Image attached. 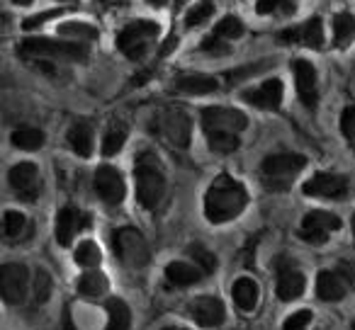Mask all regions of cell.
Wrapping results in <instances>:
<instances>
[{
  "mask_svg": "<svg viewBox=\"0 0 355 330\" xmlns=\"http://www.w3.org/2000/svg\"><path fill=\"white\" fill-rule=\"evenodd\" d=\"M248 119L243 112L232 107H207L202 112V129L214 153H234L239 148V134L246 129Z\"/></svg>",
  "mask_w": 355,
  "mask_h": 330,
  "instance_id": "obj_1",
  "label": "cell"
},
{
  "mask_svg": "<svg viewBox=\"0 0 355 330\" xmlns=\"http://www.w3.org/2000/svg\"><path fill=\"white\" fill-rule=\"evenodd\" d=\"M246 187L229 175H219L205 194V217L212 223L232 221L246 209Z\"/></svg>",
  "mask_w": 355,
  "mask_h": 330,
  "instance_id": "obj_2",
  "label": "cell"
},
{
  "mask_svg": "<svg viewBox=\"0 0 355 330\" xmlns=\"http://www.w3.org/2000/svg\"><path fill=\"white\" fill-rule=\"evenodd\" d=\"M134 180H137V199L144 209H156L166 194V175L156 153L144 151L134 163Z\"/></svg>",
  "mask_w": 355,
  "mask_h": 330,
  "instance_id": "obj_3",
  "label": "cell"
},
{
  "mask_svg": "<svg viewBox=\"0 0 355 330\" xmlns=\"http://www.w3.org/2000/svg\"><path fill=\"white\" fill-rule=\"evenodd\" d=\"M306 158L300 153H275L261 163V180L270 192H285L292 180L304 170Z\"/></svg>",
  "mask_w": 355,
  "mask_h": 330,
  "instance_id": "obj_4",
  "label": "cell"
},
{
  "mask_svg": "<svg viewBox=\"0 0 355 330\" xmlns=\"http://www.w3.org/2000/svg\"><path fill=\"white\" fill-rule=\"evenodd\" d=\"M158 37V25L148 20H137L132 25H127L122 32L117 35V49L122 51L127 59L137 61L146 54L153 46Z\"/></svg>",
  "mask_w": 355,
  "mask_h": 330,
  "instance_id": "obj_5",
  "label": "cell"
},
{
  "mask_svg": "<svg viewBox=\"0 0 355 330\" xmlns=\"http://www.w3.org/2000/svg\"><path fill=\"white\" fill-rule=\"evenodd\" d=\"M112 246L119 260L127 267H132V270H141V267H146L148 260H151V250H148L146 238L132 226L119 228L112 238Z\"/></svg>",
  "mask_w": 355,
  "mask_h": 330,
  "instance_id": "obj_6",
  "label": "cell"
},
{
  "mask_svg": "<svg viewBox=\"0 0 355 330\" xmlns=\"http://www.w3.org/2000/svg\"><path fill=\"white\" fill-rule=\"evenodd\" d=\"M20 54L40 56V59H69V61H85V49L78 42H59V39H40L30 37L20 44Z\"/></svg>",
  "mask_w": 355,
  "mask_h": 330,
  "instance_id": "obj_7",
  "label": "cell"
},
{
  "mask_svg": "<svg viewBox=\"0 0 355 330\" xmlns=\"http://www.w3.org/2000/svg\"><path fill=\"white\" fill-rule=\"evenodd\" d=\"M153 129L166 138L168 143L178 148H185L190 143V117L178 107L161 109L153 119Z\"/></svg>",
  "mask_w": 355,
  "mask_h": 330,
  "instance_id": "obj_8",
  "label": "cell"
},
{
  "mask_svg": "<svg viewBox=\"0 0 355 330\" xmlns=\"http://www.w3.org/2000/svg\"><path fill=\"white\" fill-rule=\"evenodd\" d=\"M355 282V267L340 262L336 270H324L316 277V294L324 301H340Z\"/></svg>",
  "mask_w": 355,
  "mask_h": 330,
  "instance_id": "obj_9",
  "label": "cell"
},
{
  "mask_svg": "<svg viewBox=\"0 0 355 330\" xmlns=\"http://www.w3.org/2000/svg\"><path fill=\"white\" fill-rule=\"evenodd\" d=\"M30 286V272L20 262H8L0 270V291L8 304H22Z\"/></svg>",
  "mask_w": 355,
  "mask_h": 330,
  "instance_id": "obj_10",
  "label": "cell"
},
{
  "mask_svg": "<svg viewBox=\"0 0 355 330\" xmlns=\"http://www.w3.org/2000/svg\"><path fill=\"white\" fill-rule=\"evenodd\" d=\"M340 228V219L331 212H309L304 219H302L300 226V236L304 238L306 243H314V246H321L326 243V238L331 233H336Z\"/></svg>",
  "mask_w": 355,
  "mask_h": 330,
  "instance_id": "obj_11",
  "label": "cell"
},
{
  "mask_svg": "<svg viewBox=\"0 0 355 330\" xmlns=\"http://www.w3.org/2000/svg\"><path fill=\"white\" fill-rule=\"evenodd\" d=\"M10 180V187L22 202H35L42 192V183H40V173H37L35 163H17L15 168L8 175Z\"/></svg>",
  "mask_w": 355,
  "mask_h": 330,
  "instance_id": "obj_12",
  "label": "cell"
},
{
  "mask_svg": "<svg viewBox=\"0 0 355 330\" xmlns=\"http://www.w3.org/2000/svg\"><path fill=\"white\" fill-rule=\"evenodd\" d=\"M302 192L306 197H319V199H343L348 194V180L343 175L336 173H319L304 183Z\"/></svg>",
  "mask_w": 355,
  "mask_h": 330,
  "instance_id": "obj_13",
  "label": "cell"
},
{
  "mask_svg": "<svg viewBox=\"0 0 355 330\" xmlns=\"http://www.w3.org/2000/svg\"><path fill=\"white\" fill-rule=\"evenodd\" d=\"M95 192L105 204H122L127 187H124V178L119 170H114L112 165H103L95 173Z\"/></svg>",
  "mask_w": 355,
  "mask_h": 330,
  "instance_id": "obj_14",
  "label": "cell"
},
{
  "mask_svg": "<svg viewBox=\"0 0 355 330\" xmlns=\"http://www.w3.org/2000/svg\"><path fill=\"white\" fill-rule=\"evenodd\" d=\"M277 42L280 44H304L309 49H321L324 46V27H321L319 17H314V20H306L297 27H290V30H282L277 35Z\"/></svg>",
  "mask_w": 355,
  "mask_h": 330,
  "instance_id": "obj_15",
  "label": "cell"
},
{
  "mask_svg": "<svg viewBox=\"0 0 355 330\" xmlns=\"http://www.w3.org/2000/svg\"><path fill=\"white\" fill-rule=\"evenodd\" d=\"M292 71H295V83H297V95H300L302 104L309 109L316 107L319 102V88H316V71L309 61L297 59L292 64Z\"/></svg>",
  "mask_w": 355,
  "mask_h": 330,
  "instance_id": "obj_16",
  "label": "cell"
},
{
  "mask_svg": "<svg viewBox=\"0 0 355 330\" xmlns=\"http://www.w3.org/2000/svg\"><path fill=\"white\" fill-rule=\"evenodd\" d=\"M304 286H306L304 275H302L292 262H287V260L277 262V296H280L282 301L300 299V296L304 294Z\"/></svg>",
  "mask_w": 355,
  "mask_h": 330,
  "instance_id": "obj_17",
  "label": "cell"
},
{
  "mask_svg": "<svg viewBox=\"0 0 355 330\" xmlns=\"http://www.w3.org/2000/svg\"><path fill=\"white\" fill-rule=\"evenodd\" d=\"M90 223L88 214L78 212L76 207H64L56 217V241L59 246L69 248L73 243V236L78 231H83L85 226Z\"/></svg>",
  "mask_w": 355,
  "mask_h": 330,
  "instance_id": "obj_18",
  "label": "cell"
},
{
  "mask_svg": "<svg viewBox=\"0 0 355 330\" xmlns=\"http://www.w3.org/2000/svg\"><path fill=\"white\" fill-rule=\"evenodd\" d=\"M190 315L195 318V323L202 325V328H217V325L224 323V304L217 299V296H200V299L193 301L190 306Z\"/></svg>",
  "mask_w": 355,
  "mask_h": 330,
  "instance_id": "obj_19",
  "label": "cell"
},
{
  "mask_svg": "<svg viewBox=\"0 0 355 330\" xmlns=\"http://www.w3.org/2000/svg\"><path fill=\"white\" fill-rule=\"evenodd\" d=\"M243 100L253 107L261 109H277L282 104V83L277 78L266 80L263 85H258L256 90H246Z\"/></svg>",
  "mask_w": 355,
  "mask_h": 330,
  "instance_id": "obj_20",
  "label": "cell"
},
{
  "mask_svg": "<svg viewBox=\"0 0 355 330\" xmlns=\"http://www.w3.org/2000/svg\"><path fill=\"white\" fill-rule=\"evenodd\" d=\"M219 88V80L212 78V75H202V73H190L178 78L173 83V90L183 95H209Z\"/></svg>",
  "mask_w": 355,
  "mask_h": 330,
  "instance_id": "obj_21",
  "label": "cell"
},
{
  "mask_svg": "<svg viewBox=\"0 0 355 330\" xmlns=\"http://www.w3.org/2000/svg\"><path fill=\"white\" fill-rule=\"evenodd\" d=\"M205 272L200 270L198 265H190V262H171L166 267V277L171 284L175 286H190V284H198L202 279Z\"/></svg>",
  "mask_w": 355,
  "mask_h": 330,
  "instance_id": "obj_22",
  "label": "cell"
},
{
  "mask_svg": "<svg viewBox=\"0 0 355 330\" xmlns=\"http://www.w3.org/2000/svg\"><path fill=\"white\" fill-rule=\"evenodd\" d=\"M69 143L80 158H88L93 153V129L85 122H76L69 131Z\"/></svg>",
  "mask_w": 355,
  "mask_h": 330,
  "instance_id": "obj_23",
  "label": "cell"
},
{
  "mask_svg": "<svg viewBox=\"0 0 355 330\" xmlns=\"http://www.w3.org/2000/svg\"><path fill=\"white\" fill-rule=\"evenodd\" d=\"M234 301L241 311H253L258 304V284L251 277H241L234 284Z\"/></svg>",
  "mask_w": 355,
  "mask_h": 330,
  "instance_id": "obj_24",
  "label": "cell"
},
{
  "mask_svg": "<svg viewBox=\"0 0 355 330\" xmlns=\"http://www.w3.org/2000/svg\"><path fill=\"white\" fill-rule=\"evenodd\" d=\"M132 325V311L122 299L107 301V330H129Z\"/></svg>",
  "mask_w": 355,
  "mask_h": 330,
  "instance_id": "obj_25",
  "label": "cell"
},
{
  "mask_svg": "<svg viewBox=\"0 0 355 330\" xmlns=\"http://www.w3.org/2000/svg\"><path fill=\"white\" fill-rule=\"evenodd\" d=\"M355 39V15L338 12L334 15V42L336 46H345Z\"/></svg>",
  "mask_w": 355,
  "mask_h": 330,
  "instance_id": "obj_26",
  "label": "cell"
},
{
  "mask_svg": "<svg viewBox=\"0 0 355 330\" xmlns=\"http://www.w3.org/2000/svg\"><path fill=\"white\" fill-rule=\"evenodd\" d=\"M12 143L22 151H37L44 143V131L35 127H17L12 131Z\"/></svg>",
  "mask_w": 355,
  "mask_h": 330,
  "instance_id": "obj_27",
  "label": "cell"
},
{
  "mask_svg": "<svg viewBox=\"0 0 355 330\" xmlns=\"http://www.w3.org/2000/svg\"><path fill=\"white\" fill-rule=\"evenodd\" d=\"M78 291L83 296H103L105 291H107V277L98 270L85 272L78 279Z\"/></svg>",
  "mask_w": 355,
  "mask_h": 330,
  "instance_id": "obj_28",
  "label": "cell"
},
{
  "mask_svg": "<svg viewBox=\"0 0 355 330\" xmlns=\"http://www.w3.org/2000/svg\"><path fill=\"white\" fill-rule=\"evenodd\" d=\"M124 141H127V127H124L122 122L110 124L107 134H105V138H103V153L105 156H114V153L122 151Z\"/></svg>",
  "mask_w": 355,
  "mask_h": 330,
  "instance_id": "obj_29",
  "label": "cell"
},
{
  "mask_svg": "<svg viewBox=\"0 0 355 330\" xmlns=\"http://www.w3.org/2000/svg\"><path fill=\"white\" fill-rule=\"evenodd\" d=\"M188 255L193 257L195 265H198L205 275H209V272L217 270V255H214L212 250H207L205 246H200V243H193V246L188 248Z\"/></svg>",
  "mask_w": 355,
  "mask_h": 330,
  "instance_id": "obj_30",
  "label": "cell"
},
{
  "mask_svg": "<svg viewBox=\"0 0 355 330\" xmlns=\"http://www.w3.org/2000/svg\"><path fill=\"white\" fill-rule=\"evenodd\" d=\"M73 257L80 267H98L100 260H103V253H100V248L93 241H83Z\"/></svg>",
  "mask_w": 355,
  "mask_h": 330,
  "instance_id": "obj_31",
  "label": "cell"
},
{
  "mask_svg": "<svg viewBox=\"0 0 355 330\" xmlns=\"http://www.w3.org/2000/svg\"><path fill=\"white\" fill-rule=\"evenodd\" d=\"M212 35H214V37H219V39H224V42L239 39V37L243 35V22L239 20V17L229 15V17H224V20L219 22L217 27H214Z\"/></svg>",
  "mask_w": 355,
  "mask_h": 330,
  "instance_id": "obj_32",
  "label": "cell"
},
{
  "mask_svg": "<svg viewBox=\"0 0 355 330\" xmlns=\"http://www.w3.org/2000/svg\"><path fill=\"white\" fill-rule=\"evenodd\" d=\"M256 10L258 15H292L295 3L292 0H258Z\"/></svg>",
  "mask_w": 355,
  "mask_h": 330,
  "instance_id": "obj_33",
  "label": "cell"
},
{
  "mask_svg": "<svg viewBox=\"0 0 355 330\" xmlns=\"http://www.w3.org/2000/svg\"><path fill=\"white\" fill-rule=\"evenodd\" d=\"M212 15H214V3H212V0H205V3H200L198 8H193V10H190V15L185 17V25L193 30V27L205 25V22H207Z\"/></svg>",
  "mask_w": 355,
  "mask_h": 330,
  "instance_id": "obj_34",
  "label": "cell"
},
{
  "mask_svg": "<svg viewBox=\"0 0 355 330\" xmlns=\"http://www.w3.org/2000/svg\"><path fill=\"white\" fill-rule=\"evenodd\" d=\"M51 296V277L46 270H37L35 275V299L37 304H44Z\"/></svg>",
  "mask_w": 355,
  "mask_h": 330,
  "instance_id": "obj_35",
  "label": "cell"
},
{
  "mask_svg": "<svg viewBox=\"0 0 355 330\" xmlns=\"http://www.w3.org/2000/svg\"><path fill=\"white\" fill-rule=\"evenodd\" d=\"M25 217L20 212H6V219H3V228H6L8 238H17L22 231H25Z\"/></svg>",
  "mask_w": 355,
  "mask_h": 330,
  "instance_id": "obj_36",
  "label": "cell"
},
{
  "mask_svg": "<svg viewBox=\"0 0 355 330\" xmlns=\"http://www.w3.org/2000/svg\"><path fill=\"white\" fill-rule=\"evenodd\" d=\"M59 32L69 37H83V39H95L98 37V30L90 25H83V22H66V25L59 27Z\"/></svg>",
  "mask_w": 355,
  "mask_h": 330,
  "instance_id": "obj_37",
  "label": "cell"
},
{
  "mask_svg": "<svg viewBox=\"0 0 355 330\" xmlns=\"http://www.w3.org/2000/svg\"><path fill=\"white\" fill-rule=\"evenodd\" d=\"M340 131H343L345 141L355 148V104L345 107L343 114H340Z\"/></svg>",
  "mask_w": 355,
  "mask_h": 330,
  "instance_id": "obj_38",
  "label": "cell"
},
{
  "mask_svg": "<svg viewBox=\"0 0 355 330\" xmlns=\"http://www.w3.org/2000/svg\"><path fill=\"white\" fill-rule=\"evenodd\" d=\"M309 323H311V311H297V313H292L290 318L285 320L282 328L285 330H306Z\"/></svg>",
  "mask_w": 355,
  "mask_h": 330,
  "instance_id": "obj_39",
  "label": "cell"
},
{
  "mask_svg": "<svg viewBox=\"0 0 355 330\" xmlns=\"http://www.w3.org/2000/svg\"><path fill=\"white\" fill-rule=\"evenodd\" d=\"M202 49L209 51V54H217V56H224L229 51V42L219 39V37H207V39L202 42Z\"/></svg>",
  "mask_w": 355,
  "mask_h": 330,
  "instance_id": "obj_40",
  "label": "cell"
},
{
  "mask_svg": "<svg viewBox=\"0 0 355 330\" xmlns=\"http://www.w3.org/2000/svg\"><path fill=\"white\" fill-rule=\"evenodd\" d=\"M54 15H61V12L49 10V12H42V15H37V17H30V20H25V30H32V27L44 25V22H46V20H51Z\"/></svg>",
  "mask_w": 355,
  "mask_h": 330,
  "instance_id": "obj_41",
  "label": "cell"
},
{
  "mask_svg": "<svg viewBox=\"0 0 355 330\" xmlns=\"http://www.w3.org/2000/svg\"><path fill=\"white\" fill-rule=\"evenodd\" d=\"M148 3H151L153 8H163L168 3V0H148Z\"/></svg>",
  "mask_w": 355,
  "mask_h": 330,
  "instance_id": "obj_42",
  "label": "cell"
},
{
  "mask_svg": "<svg viewBox=\"0 0 355 330\" xmlns=\"http://www.w3.org/2000/svg\"><path fill=\"white\" fill-rule=\"evenodd\" d=\"M10 3H15V6H30L32 0H10Z\"/></svg>",
  "mask_w": 355,
  "mask_h": 330,
  "instance_id": "obj_43",
  "label": "cell"
},
{
  "mask_svg": "<svg viewBox=\"0 0 355 330\" xmlns=\"http://www.w3.org/2000/svg\"><path fill=\"white\" fill-rule=\"evenodd\" d=\"M185 3H188V0H175V10H180V8H183Z\"/></svg>",
  "mask_w": 355,
  "mask_h": 330,
  "instance_id": "obj_44",
  "label": "cell"
},
{
  "mask_svg": "<svg viewBox=\"0 0 355 330\" xmlns=\"http://www.w3.org/2000/svg\"><path fill=\"white\" fill-rule=\"evenodd\" d=\"M163 330H185V328H163Z\"/></svg>",
  "mask_w": 355,
  "mask_h": 330,
  "instance_id": "obj_45",
  "label": "cell"
},
{
  "mask_svg": "<svg viewBox=\"0 0 355 330\" xmlns=\"http://www.w3.org/2000/svg\"><path fill=\"white\" fill-rule=\"evenodd\" d=\"M353 233H355V217H353Z\"/></svg>",
  "mask_w": 355,
  "mask_h": 330,
  "instance_id": "obj_46",
  "label": "cell"
},
{
  "mask_svg": "<svg viewBox=\"0 0 355 330\" xmlns=\"http://www.w3.org/2000/svg\"><path fill=\"white\" fill-rule=\"evenodd\" d=\"M100 3H107V0H100Z\"/></svg>",
  "mask_w": 355,
  "mask_h": 330,
  "instance_id": "obj_47",
  "label": "cell"
}]
</instances>
